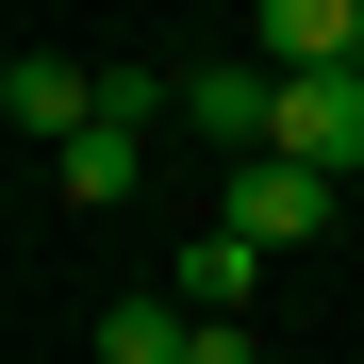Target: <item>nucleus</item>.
<instances>
[{
    "instance_id": "obj_3",
    "label": "nucleus",
    "mask_w": 364,
    "mask_h": 364,
    "mask_svg": "<svg viewBox=\"0 0 364 364\" xmlns=\"http://www.w3.org/2000/svg\"><path fill=\"white\" fill-rule=\"evenodd\" d=\"M282 166H315V182H364V83L348 67H315V83H282V133H265Z\"/></svg>"
},
{
    "instance_id": "obj_7",
    "label": "nucleus",
    "mask_w": 364,
    "mask_h": 364,
    "mask_svg": "<svg viewBox=\"0 0 364 364\" xmlns=\"http://www.w3.org/2000/svg\"><path fill=\"white\" fill-rule=\"evenodd\" d=\"M182 348H199L182 282H149V298H116V315H100V364H182Z\"/></svg>"
},
{
    "instance_id": "obj_4",
    "label": "nucleus",
    "mask_w": 364,
    "mask_h": 364,
    "mask_svg": "<svg viewBox=\"0 0 364 364\" xmlns=\"http://www.w3.org/2000/svg\"><path fill=\"white\" fill-rule=\"evenodd\" d=\"M0 116H17L33 149H83V133H100V67H67V50H17V67H0Z\"/></svg>"
},
{
    "instance_id": "obj_10",
    "label": "nucleus",
    "mask_w": 364,
    "mask_h": 364,
    "mask_svg": "<svg viewBox=\"0 0 364 364\" xmlns=\"http://www.w3.org/2000/svg\"><path fill=\"white\" fill-rule=\"evenodd\" d=\"M348 83H364V67H348Z\"/></svg>"
},
{
    "instance_id": "obj_1",
    "label": "nucleus",
    "mask_w": 364,
    "mask_h": 364,
    "mask_svg": "<svg viewBox=\"0 0 364 364\" xmlns=\"http://www.w3.org/2000/svg\"><path fill=\"white\" fill-rule=\"evenodd\" d=\"M331 215H348V182H315V166H282V149L215 182V232H249V249H265V265H282V249H315V232H331Z\"/></svg>"
},
{
    "instance_id": "obj_5",
    "label": "nucleus",
    "mask_w": 364,
    "mask_h": 364,
    "mask_svg": "<svg viewBox=\"0 0 364 364\" xmlns=\"http://www.w3.org/2000/svg\"><path fill=\"white\" fill-rule=\"evenodd\" d=\"M249 50H265L282 83H315V67H364V0H265V17H249Z\"/></svg>"
},
{
    "instance_id": "obj_9",
    "label": "nucleus",
    "mask_w": 364,
    "mask_h": 364,
    "mask_svg": "<svg viewBox=\"0 0 364 364\" xmlns=\"http://www.w3.org/2000/svg\"><path fill=\"white\" fill-rule=\"evenodd\" d=\"M265 364H282V348H265Z\"/></svg>"
},
{
    "instance_id": "obj_8",
    "label": "nucleus",
    "mask_w": 364,
    "mask_h": 364,
    "mask_svg": "<svg viewBox=\"0 0 364 364\" xmlns=\"http://www.w3.org/2000/svg\"><path fill=\"white\" fill-rule=\"evenodd\" d=\"M249 282H265L249 232H199V249H182V315H249Z\"/></svg>"
},
{
    "instance_id": "obj_6",
    "label": "nucleus",
    "mask_w": 364,
    "mask_h": 364,
    "mask_svg": "<svg viewBox=\"0 0 364 364\" xmlns=\"http://www.w3.org/2000/svg\"><path fill=\"white\" fill-rule=\"evenodd\" d=\"M133 182H149V133H116V116H100L83 149H50V199H83V215H100V199H133Z\"/></svg>"
},
{
    "instance_id": "obj_2",
    "label": "nucleus",
    "mask_w": 364,
    "mask_h": 364,
    "mask_svg": "<svg viewBox=\"0 0 364 364\" xmlns=\"http://www.w3.org/2000/svg\"><path fill=\"white\" fill-rule=\"evenodd\" d=\"M182 133H215L232 166H265V133H282V67H265V50H215V67H182Z\"/></svg>"
}]
</instances>
